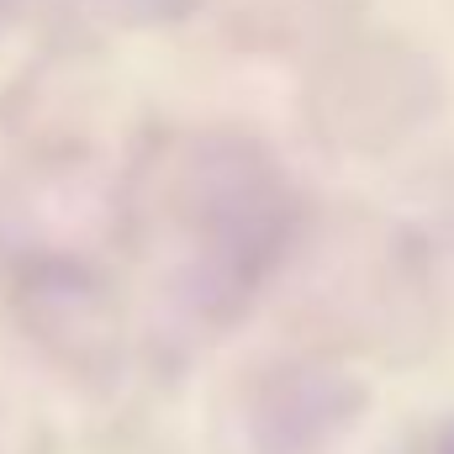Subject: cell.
<instances>
[{
	"instance_id": "obj_1",
	"label": "cell",
	"mask_w": 454,
	"mask_h": 454,
	"mask_svg": "<svg viewBox=\"0 0 454 454\" xmlns=\"http://www.w3.org/2000/svg\"><path fill=\"white\" fill-rule=\"evenodd\" d=\"M418 454H454V418L444 423V428H434L428 439H423V450Z\"/></svg>"
}]
</instances>
